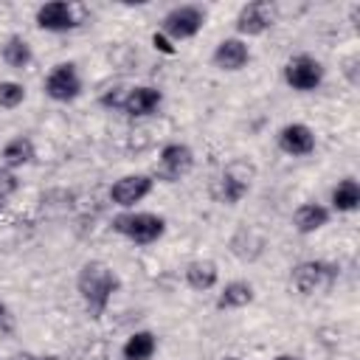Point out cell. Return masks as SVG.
Segmentation results:
<instances>
[{
	"instance_id": "obj_20",
	"label": "cell",
	"mask_w": 360,
	"mask_h": 360,
	"mask_svg": "<svg viewBox=\"0 0 360 360\" xmlns=\"http://www.w3.org/2000/svg\"><path fill=\"white\" fill-rule=\"evenodd\" d=\"M155 352H158V338H155L149 329L132 332V335L124 340V346H121V357H124V360H149Z\"/></svg>"
},
{
	"instance_id": "obj_15",
	"label": "cell",
	"mask_w": 360,
	"mask_h": 360,
	"mask_svg": "<svg viewBox=\"0 0 360 360\" xmlns=\"http://www.w3.org/2000/svg\"><path fill=\"white\" fill-rule=\"evenodd\" d=\"M329 217H332V211L326 205H321V202H304L292 214V228L301 236H309V233L321 231L323 225H329Z\"/></svg>"
},
{
	"instance_id": "obj_25",
	"label": "cell",
	"mask_w": 360,
	"mask_h": 360,
	"mask_svg": "<svg viewBox=\"0 0 360 360\" xmlns=\"http://www.w3.org/2000/svg\"><path fill=\"white\" fill-rule=\"evenodd\" d=\"M152 48H155V51H160V53H166V56H174V53H177L174 42H172L163 31H155V34H152Z\"/></svg>"
},
{
	"instance_id": "obj_12",
	"label": "cell",
	"mask_w": 360,
	"mask_h": 360,
	"mask_svg": "<svg viewBox=\"0 0 360 360\" xmlns=\"http://www.w3.org/2000/svg\"><path fill=\"white\" fill-rule=\"evenodd\" d=\"M163 104V93L152 84H138V87H127L121 112L129 118H146L152 112H158V107Z\"/></svg>"
},
{
	"instance_id": "obj_4",
	"label": "cell",
	"mask_w": 360,
	"mask_h": 360,
	"mask_svg": "<svg viewBox=\"0 0 360 360\" xmlns=\"http://www.w3.org/2000/svg\"><path fill=\"white\" fill-rule=\"evenodd\" d=\"M335 278H338V264L321 262V259L298 262L290 273V281L301 295H315L321 290H329L335 284Z\"/></svg>"
},
{
	"instance_id": "obj_10",
	"label": "cell",
	"mask_w": 360,
	"mask_h": 360,
	"mask_svg": "<svg viewBox=\"0 0 360 360\" xmlns=\"http://www.w3.org/2000/svg\"><path fill=\"white\" fill-rule=\"evenodd\" d=\"M34 22L37 28L42 31H51V34H65V31H73L79 25V14L73 8V3L68 0H51V3H42L34 14Z\"/></svg>"
},
{
	"instance_id": "obj_23",
	"label": "cell",
	"mask_w": 360,
	"mask_h": 360,
	"mask_svg": "<svg viewBox=\"0 0 360 360\" xmlns=\"http://www.w3.org/2000/svg\"><path fill=\"white\" fill-rule=\"evenodd\" d=\"M17 186H20V180H17V174L11 172V169H6V166H0V202H6L14 191H17Z\"/></svg>"
},
{
	"instance_id": "obj_18",
	"label": "cell",
	"mask_w": 360,
	"mask_h": 360,
	"mask_svg": "<svg viewBox=\"0 0 360 360\" xmlns=\"http://www.w3.org/2000/svg\"><path fill=\"white\" fill-rule=\"evenodd\" d=\"M34 155H37L34 141H31L28 135H17V138H11V141L3 146L0 160H3L6 169L14 172V169H20V166H28V163L34 160Z\"/></svg>"
},
{
	"instance_id": "obj_3",
	"label": "cell",
	"mask_w": 360,
	"mask_h": 360,
	"mask_svg": "<svg viewBox=\"0 0 360 360\" xmlns=\"http://www.w3.org/2000/svg\"><path fill=\"white\" fill-rule=\"evenodd\" d=\"M256 180V166L248 158H233L231 163H225L219 180H217V200L225 205H236L245 200V194L250 191Z\"/></svg>"
},
{
	"instance_id": "obj_17",
	"label": "cell",
	"mask_w": 360,
	"mask_h": 360,
	"mask_svg": "<svg viewBox=\"0 0 360 360\" xmlns=\"http://www.w3.org/2000/svg\"><path fill=\"white\" fill-rule=\"evenodd\" d=\"M183 278L186 284L194 290V292H205V290H214L217 281H219V270L211 259H197L191 262L186 270H183Z\"/></svg>"
},
{
	"instance_id": "obj_28",
	"label": "cell",
	"mask_w": 360,
	"mask_h": 360,
	"mask_svg": "<svg viewBox=\"0 0 360 360\" xmlns=\"http://www.w3.org/2000/svg\"><path fill=\"white\" fill-rule=\"evenodd\" d=\"M222 360H242V357H222Z\"/></svg>"
},
{
	"instance_id": "obj_9",
	"label": "cell",
	"mask_w": 360,
	"mask_h": 360,
	"mask_svg": "<svg viewBox=\"0 0 360 360\" xmlns=\"http://www.w3.org/2000/svg\"><path fill=\"white\" fill-rule=\"evenodd\" d=\"M82 93V76L76 70L73 62H59L48 76H45V96L59 101V104H68L73 98H79Z\"/></svg>"
},
{
	"instance_id": "obj_6",
	"label": "cell",
	"mask_w": 360,
	"mask_h": 360,
	"mask_svg": "<svg viewBox=\"0 0 360 360\" xmlns=\"http://www.w3.org/2000/svg\"><path fill=\"white\" fill-rule=\"evenodd\" d=\"M281 76H284L287 87H292L298 93H312L323 82V65L309 53H295V56H290L284 62Z\"/></svg>"
},
{
	"instance_id": "obj_22",
	"label": "cell",
	"mask_w": 360,
	"mask_h": 360,
	"mask_svg": "<svg viewBox=\"0 0 360 360\" xmlns=\"http://www.w3.org/2000/svg\"><path fill=\"white\" fill-rule=\"evenodd\" d=\"M25 101V87L20 82H0V107L17 110Z\"/></svg>"
},
{
	"instance_id": "obj_11",
	"label": "cell",
	"mask_w": 360,
	"mask_h": 360,
	"mask_svg": "<svg viewBox=\"0 0 360 360\" xmlns=\"http://www.w3.org/2000/svg\"><path fill=\"white\" fill-rule=\"evenodd\" d=\"M152 188H155L152 174H124V177H118V180L112 183L110 200H112L115 205H121V208H132V205H138L141 200H146V197L152 194Z\"/></svg>"
},
{
	"instance_id": "obj_27",
	"label": "cell",
	"mask_w": 360,
	"mask_h": 360,
	"mask_svg": "<svg viewBox=\"0 0 360 360\" xmlns=\"http://www.w3.org/2000/svg\"><path fill=\"white\" fill-rule=\"evenodd\" d=\"M3 318H6V304L0 301V321H3Z\"/></svg>"
},
{
	"instance_id": "obj_8",
	"label": "cell",
	"mask_w": 360,
	"mask_h": 360,
	"mask_svg": "<svg viewBox=\"0 0 360 360\" xmlns=\"http://www.w3.org/2000/svg\"><path fill=\"white\" fill-rule=\"evenodd\" d=\"M276 22V6L270 0H250L239 8L233 28L239 37H262Z\"/></svg>"
},
{
	"instance_id": "obj_21",
	"label": "cell",
	"mask_w": 360,
	"mask_h": 360,
	"mask_svg": "<svg viewBox=\"0 0 360 360\" xmlns=\"http://www.w3.org/2000/svg\"><path fill=\"white\" fill-rule=\"evenodd\" d=\"M0 59L8 65V68H14V70H22V68H28L31 65V59H34V51H31V45L20 37V34H11L3 45H0Z\"/></svg>"
},
{
	"instance_id": "obj_5",
	"label": "cell",
	"mask_w": 360,
	"mask_h": 360,
	"mask_svg": "<svg viewBox=\"0 0 360 360\" xmlns=\"http://www.w3.org/2000/svg\"><path fill=\"white\" fill-rule=\"evenodd\" d=\"M205 25V8L194 6V3H186V6H174L172 11L163 14L160 20V31L172 39V42H183V39H191L202 31Z\"/></svg>"
},
{
	"instance_id": "obj_13",
	"label": "cell",
	"mask_w": 360,
	"mask_h": 360,
	"mask_svg": "<svg viewBox=\"0 0 360 360\" xmlns=\"http://www.w3.org/2000/svg\"><path fill=\"white\" fill-rule=\"evenodd\" d=\"M211 62H214L219 70H225V73H239V70L248 68V62H250V48H248V42L239 39V37H225V39H219V45L214 48Z\"/></svg>"
},
{
	"instance_id": "obj_1",
	"label": "cell",
	"mask_w": 360,
	"mask_h": 360,
	"mask_svg": "<svg viewBox=\"0 0 360 360\" xmlns=\"http://www.w3.org/2000/svg\"><path fill=\"white\" fill-rule=\"evenodd\" d=\"M76 290L82 295V304H84L87 315L93 321H98L107 312L112 295L121 290V278H118V273L107 262L93 259V262L82 264V270L76 276Z\"/></svg>"
},
{
	"instance_id": "obj_24",
	"label": "cell",
	"mask_w": 360,
	"mask_h": 360,
	"mask_svg": "<svg viewBox=\"0 0 360 360\" xmlns=\"http://www.w3.org/2000/svg\"><path fill=\"white\" fill-rule=\"evenodd\" d=\"M124 96H127V87H110V90L101 96V107H107V110H121Z\"/></svg>"
},
{
	"instance_id": "obj_30",
	"label": "cell",
	"mask_w": 360,
	"mask_h": 360,
	"mask_svg": "<svg viewBox=\"0 0 360 360\" xmlns=\"http://www.w3.org/2000/svg\"><path fill=\"white\" fill-rule=\"evenodd\" d=\"M0 211H3V202H0Z\"/></svg>"
},
{
	"instance_id": "obj_7",
	"label": "cell",
	"mask_w": 360,
	"mask_h": 360,
	"mask_svg": "<svg viewBox=\"0 0 360 360\" xmlns=\"http://www.w3.org/2000/svg\"><path fill=\"white\" fill-rule=\"evenodd\" d=\"M191 169H194V152H191V146L172 141V143H166V146L160 149L152 180L177 183V180H180V177H186Z\"/></svg>"
},
{
	"instance_id": "obj_16",
	"label": "cell",
	"mask_w": 360,
	"mask_h": 360,
	"mask_svg": "<svg viewBox=\"0 0 360 360\" xmlns=\"http://www.w3.org/2000/svg\"><path fill=\"white\" fill-rule=\"evenodd\" d=\"M253 298H256L253 284H250V281H242V278H233V281H228V284L217 292L214 307H217L219 312H222V309H242V307L253 304Z\"/></svg>"
},
{
	"instance_id": "obj_2",
	"label": "cell",
	"mask_w": 360,
	"mask_h": 360,
	"mask_svg": "<svg viewBox=\"0 0 360 360\" xmlns=\"http://www.w3.org/2000/svg\"><path fill=\"white\" fill-rule=\"evenodd\" d=\"M110 228L135 245H152L166 233V219L152 211H124L112 217Z\"/></svg>"
},
{
	"instance_id": "obj_19",
	"label": "cell",
	"mask_w": 360,
	"mask_h": 360,
	"mask_svg": "<svg viewBox=\"0 0 360 360\" xmlns=\"http://www.w3.org/2000/svg\"><path fill=\"white\" fill-rule=\"evenodd\" d=\"M329 202H332V211H338V214H352V211H357V205H360V183H357L354 177H343V180L332 188Z\"/></svg>"
},
{
	"instance_id": "obj_14",
	"label": "cell",
	"mask_w": 360,
	"mask_h": 360,
	"mask_svg": "<svg viewBox=\"0 0 360 360\" xmlns=\"http://www.w3.org/2000/svg\"><path fill=\"white\" fill-rule=\"evenodd\" d=\"M278 149L290 158H309L315 152V132L307 124H287L278 129Z\"/></svg>"
},
{
	"instance_id": "obj_26",
	"label": "cell",
	"mask_w": 360,
	"mask_h": 360,
	"mask_svg": "<svg viewBox=\"0 0 360 360\" xmlns=\"http://www.w3.org/2000/svg\"><path fill=\"white\" fill-rule=\"evenodd\" d=\"M273 360H301V357L298 354H276Z\"/></svg>"
},
{
	"instance_id": "obj_29",
	"label": "cell",
	"mask_w": 360,
	"mask_h": 360,
	"mask_svg": "<svg viewBox=\"0 0 360 360\" xmlns=\"http://www.w3.org/2000/svg\"><path fill=\"white\" fill-rule=\"evenodd\" d=\"M34 360H51V357H34Z\"/></svg>"
}]
</instances>
